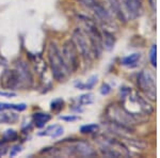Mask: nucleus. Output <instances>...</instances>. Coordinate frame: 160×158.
Here are the masks:
<instances>
[{
  "mask_svg": "<svg viewBox=\"0 0 160 158\" xmlns=\"http://www.w3.org/2000/svg\"><path fill=\"white\" fill-rule=\"evenodd\" d=\"M121 99H122V107L127 111L129 115L138 120L142 121L143 116H148L153 113V107L145 100L138 92L132 91L128 87H122L120 90Z\"/></svg>",
  "mask_w": 160,
  "mask_h": 158,
  "instance_id": "1",
  "label": "nucleus"
},
{
  "mask_svg": "<svg viewBox=\"0 0 160 158\" xmlns=\"http://www.w3.org/2000/svg\"><path fill=\"white\" fill-rule=\"evenodd\" d=\"M95 142L99 147V152L105 157H128L130 152L122 141L108 135H98L95 137Z\"/></svg>",
  "mask_w": 160,
  "mask_h": 158,
  "instance_id": "2",
  "label": "nucleus"
},
{
  "mask_svg": "<svg viewBox=\"0 0 160 158\" xmlns=\"http://www.w3.org/2000/svg\"><path fill=\"white\" fill-rule=\"evenodd\" d=\"M48 61L51 69L52 76L57 81H63L69 75V69L64 62L60 49L55 43H50L48 46Z\"/></svg>",
  "mask_w": 160,
  "mask_h": 158,
  "instance_id": "3",
  "label": "nucleus"
},
{
  "mask_svg": "<svg viewBox=\"0 0 160 158\" xmlns=\"http://www.w3.org/2000/svg\"><path fill=\"white\" fill-rule=\"evenodd\" d=\"M78 20L81 23L84 33L88 35L91 44L92 53L94 57H99L102 50V32L97 28L96 23L84 15H78Z\"/></svg>",
  "mask_w": 160,
  "mask_h": 158,
  "instance_id": "4",
  "label": "nucleus"
},
{
  "mask_svg": "<svg viewBox=\"0 0 160 158\" xmlns=\"http://www.w3.org/2000/svg\"><path fill=\"white\" fill-rule=\"evenodd\" d=\"M106 118H107L108 121L115 122V123L129 126V127H132L135 124L140 123L135 116L129 115L124 109L122 106L115 105V104L108 106V108L106 109Z\"/></svg>",
  "mask_w": 160,
  "mask_h": 158,
  "instance_id": "5",
  "label": "nucleus"
},
{
  "mask_svg": "<svg viewBox=\"0 0 160 158\" xmlns=\"http://www.w3.org/2000/svg\"><path fill=\"white\" fill-rule=\"evenodd\" d=\"M73 42L77 47V50L79 53V56L81 57L86 62H90L93 57L91 44H90L89 38L84 33V31L81 28H77L73 32Z\"/></svg>",
  "mask_w": 160,
  "mask_h": 158,
  "instance_id": "6",
  "label": "nucleus"
},
{
  "mask_svg": "<svg viewBox=\"0 0 160 158\" xmlns=\"http://www.w3.org/2000/svg\"><path fill=\"white\" fill-rule=\"evenodd\" d=\"M62 155L80 157H94L97 155V153L89 142L84 141V140H76L73 143H71L69 146L62 150Z\"/></svg>",
  "mask_w": 160,
  "mask_h": 158,
  "instance_id": "7",
  "label": "nucleus"
},
{
  "mask_svg": "<svg viewBox=\"0 0 160 158\" xmlns=\"http://www.w3.org/2000/svg\"><path fill=\"white\" fill-rule=\"evenodd\" d=\"M138 87L140 91L152 102L156 100V82L149 71H142L138 76Z\"/></svg>",
  "mask_w": 160,
  "mask_h": 158,
  "instance_id": "8",
  "label": "nucleus"
},
{
  "mask_svg": "<svg viewBox=\"0 0 160 158\" xmlns=\"http://www.w3.org/2000/svg\"><path fill=\"white\" fill-rule=\"evenodd\" d=\"M62 57L71 73H75L79 67V53L73 40H68L62 46Z\"/></svg>",
  "mask_w": 160,
  "mask_h": 158,
  "instance_id": "9",
  "label": "nucleus"
},
{
  "mask_svg": "<svg viewBox=\"0 0 160 158\" xmlns=\"http://www.w3.org/2000/svg\"><path fill=\"white\" fill-rule=\"evenodd\" d=\"M1 80V85L2 88L9 90H14L17 88H20V80L18 73H17L16 69H6L4 73L2 74V76L0 77Z\"/></svg>",
  "mask_w": 160,
  "mask_h": 158,
  "instance_id": "10",
  "label": "nucleus"
},
{
  "mask_svg": "<svg viewBox=\"0 0 160 158\" xmlns=\"http://www.w3.org/2000/svg\"><path fill=\"white\" fill-rule=\"evenodd\" d=\"M15 69H16L17 73H18L19 80H20V88L25 89V88H29L32 84V75H31L28 64L25 63L24 61H19L15 64Z\"/></svg>",
  "mask_w": 160,
  "mask_h": 158,
  "instance_id": "11",
  "label": "nucleus"
},
{
  "mask_svg": "<svg viewBox=\"0 0 160 158\" xmlns=\"http://www.w3.org/2000/svg\"><path fill=\"white\" fill-rule=\"evenodd\" d=\"M122 3L126 12L130 17H138L142 12V0H122Z\"/></svg>",
  "mask_w": 160,
  "mask_h": 158,
  "instance_id": "12",
  "label": "nucleus"
},
{
  "mask_svg": "<svg viewBox=\"0 0 160 158\" xmlns=\"http://www.w3.org/2000/svg\"><path fill=\"white\" fill-rule=\"evenodd\" d=\"M102 49H105L107 51H111L115 45V37L110 31L104 30L102 32Z\"/></svg>",
  "mask_w": 160,
  "mask_h": 158,
  "instance_id": "13",
  "label": "nucleus"
},
{
  "mask_svg": "<svg viewBox=\"0 0 160 158\" xmlns=\"http://www.w3.org/2000/svg\"><path fill=\"white\" fill-rule=\"evenodd\" d=\"M109 4V9L110 11L118 17L121 22L125 23L126 22V17H125V13H123L121 4L118 2V0H106Z\"/></svg>",
  "mask_w": 160,
  "mask_h": 158,
  "instance_id": "14",
  "label": "nucleus"
},
{
  "mask_svg": "<svg viewBox=\"0 0 160 158\" xmlns=\"http://www.w3.org/2000/svg\"><path fill=\"white\" fill-rule=\"evenodd\" d=\"M33 118V123L34 125L38 128H42L46 125L47 122L50 121L51 115H48V113H44V112H37L32 115Z\"/></svg>",
  "mask_w": 160,
  "mask_h": 158,
  "instance_id": "15",
  "label": "nucleus"
},
{
  "mask_svg": "<svg viewBox=\"0 0 160 158\" xmlns=\"http://www.w3.org/2000/svg\"><path fill=\"white\" fill-rule=\"evenodd\" d=\"M140 58H141L140 54H132V55L123 58L122 60H121V64L127 67H133L137 65V63L140 60Z\"/></svg>",
  "mask_w": 160,
  "mask_h": 158,
  "instance_id": "16",
  "label": "nucleus"
},
{
  "mask_svg": "<svg viewBox=\"0 0 160 158\" xmlns=\"http://www.w3.org/2000/svg\"><path fill=\"white\" fill-rule=\"evenodd\" d=\"M97 82V76H92L87 82H76L75 87L79 90H91Z\"/></svg>",
  "mask_w": 160,
  "mask_h": 158,
  "instance_id": "17",
  "label": "nucleus"
},
{
  "mask_svg": "<svg viewBox=\"0 0 160 158\" xmlns=\"http://www.w3.org/2000/svg\"><path fill=\"white\" fill-rule=\"evenodd\" d=\"M27 106L26 104H8V103H0V110H9L14 109L17 111L26 110Z\"/></svg>",
  "mask_w": 160,
  "mask_h": 158,
  "instance_id": "18",
  "label": "nucleus"
},
{
  "mask_svg": "<svg viewBox=\"0 0 160 158\" xmlns=\"http://www.w3.org/2000/svg\"><path fill=\"white\" fill-rule=\"evenodd\" d=\"M94 102V95L92 93H86V94H82L81 96H79L78 98V103L82 106L90 105Z\"/></svg>",
  "mask_w": 160,
  "mask_h": 158,
  "instance_id": "19",
  "label": "nucleus"
},
{
  "mask_svg": "<svg viewBox=\"0 0 160 158\" xmlns=\"http://www.w3.org/2000/svg\"><path fill=\"white\" fill-rule=\"evenodd\" d=\"M17 119H18V116L16 115H14V113H11V115H9V113H3V115H0V122L6 123V124L15 123V122L17 121Z\"/></svg>",
  "mask_w": 160,
  "mask_h": 158,
  "instance_id": "20",
  "label": "nucleus"
},
{
  "mask_svg": "<svg viewBox=\"0 0 160 158\" xmlns=\"http://www.w3.org/2000/svg\"><path fill=\"white\" fill-rule=\"evenodd\" d=\"M64 108V102L62 98H57V99L51 102V110L53 112H60V111Z\"/></svg>",
  "mask_w": 160,
  "mask_h": 158,
  "instance_id": "21",
  "label": "nucleus"
},
{
  "mask_svg": "<svg viewBox=\"0 0 160 158\" xmlns=\"http://www.w3.org/2000/svg\"><path fill=\"white\" fill-rule=\"evenodd\" d=\"M17 139V133L14 129H8L4 131L3 136H2V140L9 142V141H15Z\"/></svg>",
  "mask_w": 160,
  "mask_h": 158,
  "instance_id": "22",
  "label": "nucleus"
},
{
  "mask_svg": "<svg viewBox=\"0 0 160 158\" xmlns=\"http://www.w3.org/2000/svg\"><path fill=\"white\" fill-rule=\"evenodd\" d=\"M98 130V125L96 124H89V125H83L80 127V131L82 134H94Z\"/></svg>",
  "mask_w": 160,
  "mask_h": 158,
  "instance_id": "23",
  "label": "nucleus"
},
{
  "mask_svg": "<svg viewBox=\"0 0 160 158\" xmlns=\"http://www.w3.org/2000/svg\"><path fill=\"white\" fill-rule=\"evenodd\" d=\"M157 55V47L156 45H153L151 48V51H149V60H151L152 65L154 67H156L157 65V60H156V56Z\"/></svg>",
  "mask_w": 160,
  "mask_h": 158,
  "instance_id": "24",
  "label": "nucleus"
},
{
  "mask_svg": "<svg viewBox=\"0 0 160 158\" xmlns=\"http://www.w3.org/2000/svg\"><path fill=\"white\" fill-rule=\"evenodd\" d=\"M61 120L65 121V122H68V123H73V122H76V121H79L80 120V116H77V115H66V116H60Z\"/></svg>",
  "mask_w": 160,
  "mask_h": 158,
  "instance_id": "25",
  "label": "nucleus"
},
{
  "mask_svg": "<svg viewBox=\"0 0 160 158\" xmlns=\"http://www.w3.org/2000/svg\"><path fill=\"white\" fill-rule=\"evenodd\" d=\"M63 127L62 126H60V125H57V127L55 128V130H53V133H52V135H51V137L52 138H58V137H60L62 134H63Z\"/></svg>",
  "mask_w": 160,
  "mask_h": 158,
  "instance_id": "26",
  "label": "nucleus"
},
{
  "mask_svg": "<svg viewBox=\"0 0 160 158\" xmlns=\"http://www.w3.org/2000/svg\"><path fill=\"white\" fill-rule=\"evenodd\" d=\"M111 92V87L108 84H102L100 87V93L102 95H108Z\"/></svg>",
  "mask_w": 160,
  "mask_h": 158,
  "instance_id": "27",
  "label": "nucleus"
},
{
  "mask_svg": "<svg viewBox=\"0 0 160 158\" xmlns=\"http://www.w3.org/2000/svg\"><path fill=\"white\" fill-rule=\"evenodd\" d=\"M8 149H9V147H8L7 141L1 140V141H0V156H3V155L7 153Z\"/></svg>",
  "mask_w": 160,
  "mask_h": 158,
  "instance_id": "28",
  "label": "nucleus"
},
{
  "mask_svg": "<svg viewBox=\"0 0 160 158\" xmlns=\"http://www.w3.org/2000/svg\"><path fill=\"white\" fill-rule=\"evenodd\" d=\"M6 69H7V61L0 57V77L2 76V74L4 73Z\"/></svg>",
  "mask_w": 160,
  "mask_h": 158,
  "instance_id": "29",
  "label": "nucleus"
},
{
  "mask_svg": "<svg viewBox=\"0 0 160 158\" xmlns=\"http://www.w3.org/2000/svg\"><path fill=\"white\" fill-rule=\"evenodd\" d=\"M22 145H15V146H13L12 149H11V151H10V156H15V155H17L18 153L22 151Z\"/></svg>",
  "mask_w": 160,
  "mask_h": 158,
  "instance_id": "30",
  "label": "nucleus"
},
{
  "mask_svg": "<svg viewBox=\"0 0 160 158\" xmlns=\"http://www.w3.org/2000/svg\"><path fill=\"white\" fill-rule=\"evenodd\" d=\"M77 1H79L81 4H83L84 7H87V8H91L93 4L95 3V2L97 1V0H77Z\"/></svg>",
  "mask_w": 160,
  "mask_h": 158,
  "instance_id": "31",
  "label": "nucleus"
},
{
  "mask_svg": "<svg viewBox=\"0 0 160 158\" xmlns=\"http://www.w3.org/2000/svg\"><path fill=\"white\" fill-rule=\"evenodd\" d=\"M15 93L13 92H0V96H6V97H14Z\"/></svg>",
  "mask_w": 160,
  "mask_h": 158,
  "instance_id": "32",
  "label": "nucleus"
},
{
  "mask_svg": "<svg viewBox=\"0 0 160 158\" xmlns=\"http://www.w3.org/2000/svg\"><path fill=\"white\" fill-rule=\"evenodd\" d=\"M148 3H149V7L152 8V10L155 12L156 11V0H148Z\"/></svg>",
  "mask_w": 160,
  "mask_h": 158,
  "instance_id": "33",
  "label": "nucleus"
}]
</instances>
